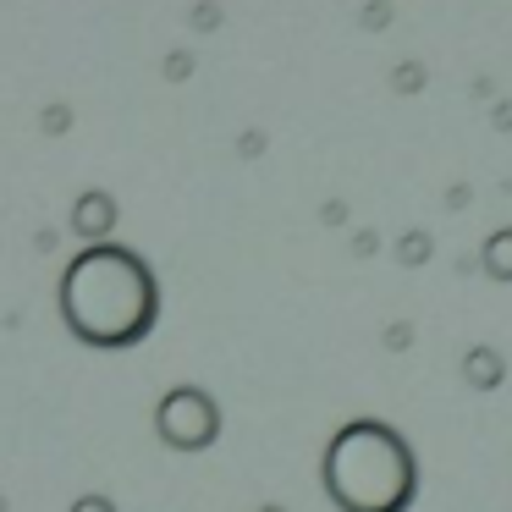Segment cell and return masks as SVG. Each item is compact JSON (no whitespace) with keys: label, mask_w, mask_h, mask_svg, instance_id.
<instances>
[{"label":"cell","mask_w":512,"mask_h":512,"mask_svg":"<svg viewBox=\"0 0 512 512\" xmlns=\"http://www.w3.org/2000/svg\"><path fill=\"white\" fill-rule=\"evenodd\" d=\"M61 320L89 347H138L160 320L155 270L133 248H83L61 276Z\"/></svg>","instance_id":"6da1fadb"},{"label":"cell","mask_w":512,"mask_h":512,"mask_svg":"<svg viewBox=\"0 0 512 512\" xmlns=\"http://www.w3.org/2000/svg\"><path fill=\"white\" fill-rule=\"evenodd\" d=\"M325 496L336 512H408L419 496V463L408 441L380 419H353L325 446Z\"/></svg>","instance_id":"7a4b0ae2"},{"label":"cell","mask_w":512,"mask_h":512,"mask_svg":"<svg viewBox=\"0 0 512 512\" xmlns=\"http://www.w3.org/2000/svg\"><path fill=\"white\" fill-rule=\"evenodd\" d=\"M155 435L171 446V452H204L221 435V402L204 386H177L160 397L155 408Z\"/></svg>","instance_id":"3957f363"},{"label":"cell","mask_w":512,"mask_h":512,"mask_svg":"<svg viewBox=\"0 0 512 512\" xmlns=\"http://www.w3.org/2000/svg\"><path fill=\"white\" fill-rule=\"evenodd\" d=\"M72 226H78V237H89V243H105V232L116 226L111 193H83L78 210H72Z\"/></svg>","instance_id":"277c9868"},{"label":"cell","mask_w":512,"mask_h":512,"mask_svg":"<svg viewBox=\"0 0 512 512\" xmlns=\"http://www.w3.org/2000/svg\"><path fill=\"white\" fill-rule=\"evenodd\" d=\"M463 380L474 391H496L501 380H507V364H501L496 347H468V353H463Z\"/></svg>","instance_id":"5b68a950"},{"label":"cell","mask_w":512,"mask_h":512,"mask_svg":"<svg viewBox=\"0 0 512 512\" xmlns=\"http://www.w3.org/2000/svg\"><path fill=\"white\" fill-rule=\"evenodd\" d=\"M479 265H485L490 281H512V226H501V232L485 237V248H479Z\"/></svg>","instance_id":"8992f818"},{"label":"cell","mask_w":512,"mask_h":512,"mask_svg":"<svg viewBox=\"0 0 512 512\" xmlns=\"http://www.w3.org/2000/svg\"><path fill=\"white\" fill-rule=\"evenodd\" d=\"M430 248H435V243H430V232H408V237L397 243V259L413 270V265H424V259H430Z\"/></svg>","instance_id":"52a82bcc"},{"label":"cell","mask_w":512,"mask_h":512,"mask_svg":"<svg viewBox=\"0 0 512 512\" xmlns=\"http://www.w3.org/2000/svg\"><path fill=\"white\" fill-rule=\"evenodd\" d=\"M72 512H116V501L111 496H78V501H72Z\"/></svg>","instance_id":"ba28073f"},{"label":"cell","mask_w":512,"mask_h":512,"mask_svg":"<svg viewBox=\"0 0 512 512\" xmlns=\"http://www.w3.org/2000/svg\"><path fill=\"white\" fill-rule=\"evenodd\" d=\"M408 342H413V331H408V325H391V331H386V347H391V353H402Z\"/></svg>","instance_id":"9c48e42d"},{"label":"cell","mask_w":512,"mask_h":512,"mask_svg":"<svg viewBox=\"0 0 512 512\" xmlns=\"http://www.w3.org/2000/svg\"><path fill=\"white\" fill-rule=\"evenodd\" d=\"M254 512H287V507H281V501H259Z\"/></svg>","instance_id":"30bf717a"}]
</instances>
